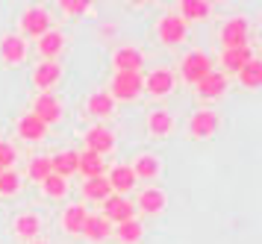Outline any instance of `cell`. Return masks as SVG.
Wrapping results in <instances>:
<instances>
[{"mask_svg": "<svg viewBox=\"0 0 262 244\" xmlns=\"http://www.w3.org/2000/svg\"><path fill=\"white\" fill-rule=\"evenodd\" d=\"M142 88H144V80H142L139 71H136V74H115L109 97H112V100H133V97L142 94Z\"/></svg>", "mask_w": 262, "mask_h": 244, "instance_id": "6da1fadb", "label": "cell"}, {"mask_svg": "<svg viewBox=\"0 0 262 244\" xmlns=\"http://www.w3.org/2000/svg\"><path fill=\"white\" fill-rule=\"evenodd\" d=\"M180 71H183V80L186 82H194L198 85L206 74H212V62H209L206 53H189V56L183 59Z\"/></svg>", "mask_w": 262, "mask_h": 244, "instance_id": "7a4b0ae2", "label": "cell"}, {"mask_svg": "<svg viewBox=\"0 0 262 244\" xmlns=\"http://www.w3.org/2000/svg\"><path fill=\"white\" fill-rule=\"evenodd\" d=\"M221 41H224L227 50H233V47H248V21H245V18L227 21L224 30H221Z\"/></svg>", "mask_w": 262, "mask_h": 244, "instance_id": "3957f363", "label": "cell"}, {"mask_svg": "<svg viewBox=\"0 0 262 244\" xmlns=\"http://www.w3.org/2000/svg\"><path fill=\"white\" fill-rule=\"evenodd\" d=\"M21 27L27 30V35H41L50 33V15L41 6H36V9H27L24 18H21Z\"/></svg>", "mask_w": 262, "mask_h": 244, "instance_id": "277c9868", "label": "cell"}, {"mask_svg": "<svg viewBox=\"0 0 262 244\" xmlns=\"http://www.w3.org/2000/svg\"><path fill=\"white\" fill-rule=\"evenodd\" d=\"M85 147H89V153L103 156V153H109L115 147V136H112L106 127H92L85 132Z\"/></svg>", "mask_w": 262, "mask_h": 244, "instance_id": "5b68a950", "label": "cell"}, {"mask_svg": "<svg viewBox=\"0 0 262 244\" xmlns=\"http://www.w3.org/2000/svg\"><path fill=\"white\" fill-rule=\"evenodd\" d=\"M103 218L106 221H115V224H124L133 218V203L124 200L121 194H109L106 197V206H103Z\"/></svg>", "mask_w": 262, "mask_h": 244, "instance_id": "8992f818", "label": "cell"}, {"mask_svg": "<svg viewBox=\"0 0 262 244\" xmlns=\"http://www.w3.org/2000/svg\"><path fill=\"white\" fill-rule=\"evenodd\" d=\"M159 38L165 41V45H180L183 38H186V21L177 18V15H168L159 21Z\"/></svg>", "mask_w": 262, "mask_h": 244, "instance_id": "52a82bcc", "label": "cell"}, {"mask_svg": "<svg viewBox=\"0 0 262 244\" xmlns=\"http://www.w3.org/2000/svg\"><path fill=\"white\" fill-rule=\"evenodd\" d=\"M33 115L48 127V124H56V121L62 118V106H59V100H56L53 94H41V97L36 100V112H33Z\"/></svg>", "mask_w": 262, "mask_h": 244, "instance_id": "ba28073f", "label": "cell"}, {"mask_svg": "<svg viewBox=\"0 0 262 244\" xmlns=\"http://www.w3.org/2000/svg\"><path fill=\"white\" fill-rule=\"evenodd\" d=\"M189 129H191V136L206 139V136H212L215 129H218V115L209 112V109H201V112H194V115H191Z\"/></svg>", "mask_w": 262, "mask_h": 244, "instance_id": "9c48e42d", "label": "cell"}, {"mask_svg": "<svg viewBox=\"0 0 262 244\" xmlns=\"http://www.w3.org/2000/svg\"><path fill=\"white\" fill-rule=\"evenodd\" d=\"M224 92H227V77L224 74H218V71L206 74V77L198 82V94L206 97V100H215V97H221Z\"/></svg>", "mask_w": 262, "mask_h": 244, "instance_id": "30bf717a", "label": "cell"}, {"mask_svg": "<svg viewBox=\"0 0 262 244\" xmlns=\"http://www.w3.org/2000/svg\"><path fill=\"white\" fill-rule=\"evenodd\" d=\"M142 65H144V56L136 47H121L118 53H115V68H118V74H136Z\"/></svg>", "mask_w": 262, "mask_h": 244, "instance_id": "8fae6325", "label": "cell"}, {"mask_svg": "<svg viewBox=\"0 0 262 244\" xmlns=\"http://www.w3.org/2000/svg\"><path fill=\"white\" fill-rule=\"evenodd\" d=\"M77 165H80V153L65 150V153H56V156L50 159V171L65 180V176H71L74 171H77Z\"/></svg>", "mask_w": 262, "mask_h": 244, "instance_id": "7c38bea8", "label": "cell"}, {"mask_svg": "<svg viewBox=\"0 0 262 244\" xmlns=\"http://www.w3.org/2000/svg\"><path fill=\"white\" fill-rule=\"evenodd\" d=\"M0 56L6 59V62H21V59L27 56V45L21 35H6L3 41H0Z\"/></svg>", "mask_w": 262, "mask_h": 244, "instance_id": "4fadbf2b", "label": "cell"}, {"mask_svg": "<svg viewBox=\"0 0 262 244\" xmlns=\"http://www.w3.org/2000/svg\"><path fill=\"white\" fill-rule=\"evenodd\" d=\"M144 85H147V92L156 94V97H159V94H168L174 88V74L165 71V68H159V71H154V74H147V82H144Z\"/></svg>", "mask_w": 262, "mask_h": 244, "instance_id": "5bb4252c", "label": "cell"}, {"mask_svg": "<svg viewBox=\"0 0 262 244\" xmlns=\"http://www.w3.org/2000/svg\"><path fill=\"white\" fill-rule=\"evenodd\" d=\"M106 180H109V188H115V191H130L136 186V174H133L130 165H115Z\"/></svg>", "mask_w": 262, "mask_h": 244, "instance_id": "9a60e30c", "label": "cell"}, {"mask_svg": "<svg viewBox=\"0 0 262 244\" xmlns=\"http://www.w3.org/2000/svg\"><path fill=\"white\" fill-rule=\"evenodd\" d=\"M45 132H48V127H45L36 115H24L21 121H18V136H21V139H27V141L45 139Z\"/></svg>", "mask_w": 262, "mask_h": 244, "instance_id": "2e32d148", "label": "cell"}, {"mask_svg": "<svg viewBox=\"0 0 262 244\" xmlns=\"http://www.w3.org/2000/svg\"><path fill=\"white\" fill-rule=\"evenodd\" d=\"M77 171L85 176V180H95V176H103V159L97 156V153H80V165H77Z\"/></svg>", "mask_w": 262, "mask_h": 244, "instance_id": "e0dca14e", "label": "cell"}, {"mask_svg": "<svg viewBox=\"0 0 262 244\" xmlns=\"http://www.w3.org/2000/svg\"><path fill=\"white\" fill-rule=\"evenodd\" d=\"M180 12H183V21H198V18H206L212 12V3L209 0H183Z\"/></svg>", "mask_w": 262, "mask_h": 244, "instance_id": "ac0fdd59", "label": "cell"}, {"mask_svg": "<svg viewBox=\"0 0 262 244\" xmlns=\"http://www.w3.org/2000/svg\"><path fill=\"white\" fill-rule=\"evenodd\" d=\"M109 221L106 218H97V215H85V224H83V233L92 238V241H103L109 235Z\"/></svg>", "mask_w": 262, "mask_h": 244, "instance_id": "d6986e66", "label": "cell"}, {"mask_svg": "<svg viewBox=\"0 0 262 244\" xmlns=\"http://www.w3.org/2000/svg\"><path fill=\"white\" fill-rule=\"evenodd\" d=\"M250 59H253L250 47H233V50H224V68L227 71H242Z\"/></svg>", "mask_w": 262, "mask_h": 244, "instance_id": "ffe728a7", "label": "cell"}, {"mask_svg": "<svg viewBox=\"0 0 262 244\" xmlns=\"http://www.w3.org/2000/svg\"><path fill=\"white\" fill-rule=\"evenodd\" d=\"M33 80H36L38 88H50L53 82L59 80V65L56 62H41L36 68V74H33Z\"/></svg>", "mask_w": 262, "mask_h": 244, "instance_id": "44dd1931", "label": "cell"}, {"mask_svg": "<svg viewBox=\"0 0 262 244\" xmlns=\"http://www.w3.org/2000/svg\"><path fill=\"white\" fill-rule=\"evenodd\" d=\"M238 80H242V85H248V88H259L262 85V62L259 59H250L248 65L238 71Z\"/></svg>", "mask_w": 262, "mask_h": 244, "instance_id": "7402d4cb", "label": "cell"}, {"mask_svg": "<svg viewBox=\"0 0 262 244\" xmlns=\"http://www.w3.org/2000/svg\"><path fill=\"white\" fill-rule=\"evenodd\" d=\"M83 194H85L89 200H106L109 194H112V188H109V180H106V176H95V180H85Z\"/></svg>", "mask_w": 262, "mask_h": 244, "instance_id": "603a6c76", "label": "cell"}, {"mask_svg": "<svg viewBox=\"0 0 262 244\" xmlns=\"http://www.w3.org/2000/svg\"><path fill=\"white\" fill-rule=\"evenodd\" d=\"M62 45H65V41H62V35L56 33V30H50V33H45L41 38H38V53H41V56H48V62H50V59L62 50Z\"/></svg>", "mask_w": 262, "mask_h": 244, "instance_id": "cb8c5ba5", "label": "cell"}, {"mask_svg": "<svg viewBox=\"0 0 262 244\" xmlns=\"http://www.w3.org/2000/svg\"><path fill=\"white\" fill-rule=\"evenodd\" d=\"M112 109H115V100H112L106 92H97V94L89 97V112H92V115L103 118V115H109Z\"/></svg>", "mask_w": 262, "mask_h": 244, "instance_id": "d4e9b609", "label": "cell"}, {"mask_svg": "<svg viewBox=\"0 0 262 244\" xmlns=\"http://www.w3.org/2000/svg\"><path fill=\"white\" fill-rule=\"evenodd\" d=\"M85 215H89V212H85L83 206H68V209H65V218H62L65 230H68V233H83Z\"/></svg>", "mask_w": 262, "mask_h": 244, "instance_id": "484cf974", "label": "cell"}, {"mask_svg": "<svg viewBox=\"0 0 262 244\" xmlns=\"http://www.w3.org/2000/svg\"><path fill=\"white\" fill-rule=\"evenodd\" d=\"M171 124H174V118L168 115V112H162V109L150 112V118H147V127H150L154 136H168L171 132Z\"/></svg>", "mask_w": 262, "mask_h": 244, "instance_id": "4316f807", "label": "cell"}, {"mask_svg": "<svg viewBox=\"0 0 262 244\" xmlns=\"http://www.w3.org/2000/svg\"><path fill=\"white\" fill-rule=\"evenodd\" d=\"M139 206H142V212H162L165 209V194L162 191H156V188H147L142 197H139Z\"/></svg>", "mask_w": 262, "mask_h": 244, "instance_id": "83f0119b", "label": "cell"}, {"mask_svg": "<svg viewBox=\"0 0 262 244\" xmlns=\"http://www.w3.org/2000/svg\"><path fill=\"white\" fill-rule=\"evenodd\" d=\"M133 174L144 176V180H154L159 174V159H154V156H139L136 165H133Z\"/></svg>", "mask_w": 262, "mask_h": 244, "instance_id": "f1b7e54d", "label": "cell"}, {"mask_svg": "<svg viewBox=\"0 0 262 244\" xmlns=\"http://www.w3.org/2000/svg\"><path fill=\"white\" fill-rule=\"evenodd\" d=\"M38 227H41V224H38L36 215H21V218L15 221V233L24 235V238H36V235H38Z\"/></svg>", "mask_w": 262, "mask_h": 244, "instance_id": "f546056e", "label": "cell"}, {"mask_svg": "<svg viewBox=\"0 0 262 244\" xmlns=\"http://www.w3.org/2000/svg\"><path fill=\"white\" fill-rule=\"evenodd\" d=\"M118 238L121 241H139L142 238V224L136 221V218H130V221H124V224H118Z\"/></svg>", "mask_w": 262, "mask_h": 244, "instance_id": "4dcf8cb0", "label": "cell"}, {"mask_svg": "<svg viewBox=\"0 0 262 244\" xmlns=\"http://www.w3.org/2000/svg\"><path fill=\"white\" fill-rule=\"evenodd\" d=\"M50 174H53V171H50V159L48 156H36V159L30 162V180L41 183V180H48Z\"/></svg>", "mask_w": 262, "mask_h": 244, "instance_id": "1f68e13d", "label": "cell"}, {"mask_svg": "<svg viewBox=\"0 0 262 244\" xmlns=\"http://www.w3.org/2000/svg\"><path fill=\"white\" fill-rule=\"evenodd\" d=\"M21 186V176L15 171H0V194H15Z\"/></svg>", "mask_w": 262, "mask_h": 244, "instance_id": "d6a6232c", "label": "cell"}, {"mask_svg": "<svg viewBox=\"0 0 262 244\" xmlns=\"http://www.w3.org/2000/svg\"><path fill=\"white\" fill-rule=\"evenodd\" d=\"M41 186H45V191H48L50 197H62L65 194V180L56 174H50L48 180H41Z\"/></svg>", "mask_w": 262, "mask_h": 244, "instance_id": "836d02e7", "label": "cell"}, {"mask_svg": "<svg viewBox=\"0 0 262 244\" xmlns=\"http://www.w3.org/2000/svg\"><path fill=\"white\" fill-rule=\"evenodd\" d=\"M12 162H15V147L6 144V141H0V171H9Z\"/></svg>", "mask_w": 262, "mask_h": 244, "instance_id": "e575fe53", "label": "cell"}, {"mask_svg": "<svg viewBox=\"0 0 262 244\" xmlns=\"http://www.w3.org/2000/svg\"><path fill=\"white\" fill-rule=\"evenodd\" d=\"M59 6L68 12V15H83V12H89L92 3H89V0H62Z\"/></svg>", "mask_w": 262, "mask_h": 244, "instance_id": "d590c367", "label": "cell"}, {"mask_svg": "<svg viewBox=\"0 0 262 244\" xmlns=\"http://www.w3.org/2000/svg\"><path fill=\"white\" fill-rule=\"evenodd\" d=\"M33 244H45V241H33Z\"/></svg>", "mask_w": 262, "mask_h": 244, "instance_id": "8d00e7d4", "label": "cell"}]
</instances>
